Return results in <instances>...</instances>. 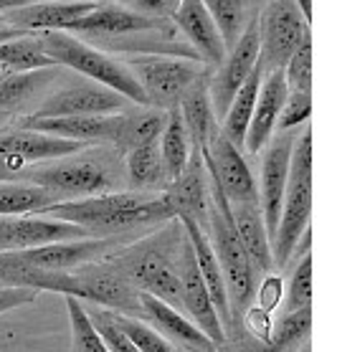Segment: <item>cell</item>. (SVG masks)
Returning a JSON list of instances; mask_svg holds the SVG:
<instances>
[{
    "label": "cell",
    "instance_id": "obj_1",
    "mask_svg": "<svg viewBox=\"0 0 337 352\" xmlns=\"http://www.w3.org/2000/svg\"><path fill=\"white\" fill-rule=\"evenodd\" d=\"M36 216H48L56 221H66L84 228L91 239H107L114 233H127L140 226H157L168 223L170 210L165 200L147 195V192H102V195H89V198L61 200L48 206Z\"/></svg>",
    "mask_w": 337,
    "mask_h": 352
},
{
    "label": "cell",
    "instance_id": "obj_2",
    "mask_svg": "<svg viewBox=\"0 0 337 352\" xmlns=\"http://www.w3.org/2000/svg\"><path fill=\"white\" fill-rule=\"evenodd\" d=\"M185 233L177 218L157 233H150L132 246L122 248L112 266L142 294L157 296L160 302L180 309V248Z\"/></svg>",
    "mask_w": 337,
    "mask_h": 352
},
{
    "label": "cell",
    "instance_id": "obj_3",
    "mask_svg": "<svg viewBox=\"0 0 337 352\" xmlns=\"http://www.w3.org/2000/svg\"><path fill=\"white\" fill-rule=\"evenodd\" d=\"M312 216V129H299L292 157H289V177L281 198V213L276 233L272 241V256L276 269H287L299 239L309 228Z\"/></svg>",
    "mask_w": 337,
    "mask_h": 352
},
{
    "label": "cell",
    "instance_id": "obj_4",
    "mask_svg": "<svg viewBox=\"0 0 337 352\" xmlns=\"http://www.w3.org/2000/svg\"><path fill=\"white\" fill-rule=\"evenodd\" d=\"M208 239L224 274L228 307L233 312H246L257 296V269L249 261L233 228L231 203L224 198L216 180L208 175Z\"/></svg>",
    "mask_w": 337,
    "mask_h": 352
},
{
    "label": "cell",
    "instance_id": "obj_5",
    "mask_svg": "<svg viewBox=\"0 0 337 352\" xmlns=\"http://www.w3.org/2000/svg\"><path fill=\"white\" fill-rule=\"evenodd\" d=\"M39 38L43 43V51L54 58L56 66L79 74L84 79L94 81V84L112 89V91L124 96L129 104L147 107V96L140 89L132 72L124 66V61L89 46V43H84L81 38L66 31H43L39 33Z\"/></svg>",
    "mask_w": 337,
    "mask_h": 352
},
{
    "label": "cell",
    "instance_id": "obj_6",
    "mask_svg": "<svg viewBox=\"0 0 337 352\" xmlns=\"http://www.w3.org/2000/svg\"><path fill=\"white\" fill-rule=\"evenodd\" d=\"M124 66L147 96V107L160 112L175 109L185 89L206 74L198 61L165 54H135L124 61Z\"/></svg>",
    "mask_w": 337,
    "mask_h": 352
},
{
    "label": "cell",
    "instance_id": "obj_7",
    "mask_svg": "<svg viewBox=\"0 0 337 352\" xmlns=\"http://www.w3.org/2000/svg\"><path fill=\"white\" fill-rule=\"evenodd\" d=\"M309 25L312 23H307L294 0H266V6L257 16L261 72L284 69L289 56L309 33Z\"/></svg>",
    "mask_w": 337,
    "mask_h": 352
},
{
    "label": "cell",
    "instance_id": "obj_8",
    "mask_svg": "<svg viewBox=\"0 0 337 352\" xmlns=\"http://www.w3.org/2000/svg\"><path fill=\"white\" fill-rule=\"evenodd\" d=\"M72 157L48 160V165H43L41 170L28 173V183L46 188L58 200H76L112 192V175H109V170L102 162L72 160Z\"/></svg>",
    "mask_w": 337,
    "mask_h": 352
},
{
    "label": "cell",
    "instance_id": "obj_9",
    "mask_svg": "<svg viewBox=\"0 0 337 352\" xmlns=\"http://www.w3.org/2000/svg\"><path fill=\"white\" fill-rule=\"evenodd\" d=\"M203 160V168L208 173L216 185L221 188L224 198L231 206L239 203H259V190H257V177L251 173L249 162L243 157L236 144H231L221 135V129L213 132L206 147L198 150Z\"/></svg>",
    "mask_w": 337,
    "mask_h": 352
},
{
    "label": "cell",
    "instance_id": "obj_10",
    "mask_svg": "<svg viewBox=\"0 0 337 352\" xmlns=\"http://www.w3.org/2000/svg\"><path fill=\"white\" fill-rule=\"evenodd\" d=\"M127 107L129 102L122 94L84 79L51 91L28 117L54 120V117H87V114H122Z\"/></svg>",
    "mask_w": 337,
    "mask_h": 352
},
{
    "label": "cell",
    "instance_id": "obj_11",
    "mask_svg": "<svg viewBox=\"0 0 337 352\" xmlns=\"http://www.w3.org/2000/svg\"><path fill=\"white\" fill-rule=\"evenodd\" d=\"M122 241L114 236L107 239H72L56 241V243H43L25 251H10L23 266L39 269V272H72L84 264H94L107 258L112 251L120 248Z\"/></svg>",
    "mask_w": 337,
    "mask_h": 352
},
{
    "label": "cell",
    "instance_id": "obj_12",
    "mask_svg": "<svg viewBox=\"0 0 337 352\" xmlns=\"http://www.w3.org/2000/svg\"><path fill=\"white\" fill-rule=\"evenodd\" d=\"M299 129H289V132H274L272 140L264 144V162H261V185H259V208L264 218L269 241H274L276 223H279L281 213V198H284V188H287L289 177V157H292V147L297 140Z\"/></svg>",
    "mask_w": 337,
    "mask_h": 352
},
{
    "label": "cell",
    "instance_id": "obj_13",
    "mask_svg": "<svg viewBox=\"0 0 337 352\" xmlns=\"http://www.w3.org/2000/svg\"><path fill=\"white\" fill-rule=\"evenodd\" d=\"M259 66V28L257 18L246 25V31L236 41L231 51H226V58L218 66V74L213 81H208L210 107L216 122L224 120L226 109L231 104L233 94L241 89V84L249 79V74Z\"/></svg>",
    "mask_w": 337,
    "mask_h": 352
},
{
    "label": "cell",
    "instance_id": "obj_14",
    "mask_svg": "<svg viewBox=\"0 0 337 352\" xmlns=\"http://www.w3.org/2000/svg\"><path fill=\"white\" fill-rule=\"evenodd\" d=\"M165 21L140 16L135 10L124 8L122 3H96L94 10L87 16L76 18L64 31L72 36H89V38H105V41H122L132 38L137 33H162Z\"/></svg>",
    "mask_w": 337,
    "mask_h": 352
},
{
    "label": "cell",
    "instance_id": "obj_15",
    "mask_svg": "<svg viewBox=\"0 0 337 352\" xmlns=\"http://www.w3.org/2000/svg\"><path fill=\"white\" fill-rule=\"evenodd\" d=\"M177 274H180V312L201 329L216 347H221L226 342V329L221 324V320H218L213 299H210L208 289H206V281L201 279V272L195 266L188 239L183 241V248H180V269H177Z\"/></svg>",
    "mask_w": 337,
    "mask_h": 352
},
{
    "label": "cell",
    "instance_id": "obj_16",
    "mask_svg": "<svg viewBox=\"0 0 337 352\" xmlns=\"http://www.w3.org/2000/svg\"><path fill=\"white\" fill-rule=\"evenodd\" d=\"M89 239L84 228L48 216H3L0 218V254L25 251L56 241Z\"/></svg>",
    "mask_w": 337,
    "mask_h": 352
},
{
    "label": "cell",
    "instance_id": "obj_17",
    "mask_svg": "<svg viewBox=\"0 0 337 352\" xmlns=\"http://www.w3.org/2000/svg\"><path fill=\"white\" fill-rule=\"evenodd\" d=\"M122 114H87V117H54V120H25L18 122V127L33 129V132H43L51 137H61V140H72V142H114L120 140Z\"/></svg>",
    "mask_w": 337,
    "mask_h": 352
},
{
    "label": "cell",
    "instance_id": "obj_18",
    "mask_svg": "<svg viewBox=\"0 0 337 352\" xmlns=\"http://www.w3.org/2000/svg\"><path fill=\"white\" fill-rule=\"evenodd\" d=\"M289 89L284 81V72L274 69V72H264L261 76V87H259L257 104H254V114H251L249 129L243 137V150L251 155H257L264 150V144L272 140L276 132V120L284 107Z\"/></svg>",
    "mask_w": 337,
    "mask_h": 352
},
{
    "label": "cell",
    "instance_id": "obj_19",
    "mask_svg": "<svg viewBox=\"0 0 337 352\" xmlns=\"http://www.w3.org/2000/svg\"><path fill=\"white\" fill-rule=\"evenodd\" d=\"M170 21L185 36L188 46L195 51V56L208 66H216V69L221 66V61L226 58V48L213 18L208 16V10L203 6V0H180L175 16Z\"/></svg>",
    "mask_w": 337,
    "mask_h": 352
},
{
    "label": "cell",
    "instance_id": "obj_20",
    "mask_svg": "<svg viewBox=\"0 0 337 352\" xmlns=\"http://www.w3.org/2000/svg\"><path fill=\"white\" fill-rule=\"evenodd\" d=\"M137 312L150 322V327L157 329V332H160L165 340H170L173 344L183 342L198 352H218L216 344L210 342L208 337L203 335L201 329L195 327L180 309L160 302L157 296L137 292Z\"/></svg>",
    "mask_w": 337,
    "mask_h": 352
},
{
    "label": "cell",
    "instance_id": "obj_21",
    "mask_svg": "<svg viewBox=\"0 0 337 352\" xmlns=\"http://www.w3.org/2000/svg\"><path fill=\"white\" fill-rule=\"evenodd\" d=\"M177 223L183 226L185 239H188V243H191V248H193L195 266H198V272H201V279L206 281V289H208L210 299H213L218 320H221V324H224V329H226V324L231 322V307H228V294H226L221 264H218L216 251H213V246H210L208 233L203 231L201 226L188 216H180L177 218Z\"/></svg>",
    "mask_w": 337,
    "mask_h": 352
},
{
    "label": "cell",
    "instance_id": "obj_22",
    "mask_svg": "<svg viewBox=\"0 0 337 352\" xmlns=\"http://www.w3.org/2000/svg\"><path fill=\"white\" fill-rule=\"evenodd\" d=\"M96 8V0H58V3H28L6 16L8 25L28 33L64 31L76 18Z\"/></svg>",
    "mask_w": 337,
    "mask_h": 352
},
{
    "label": "cell",
    "instance_id": "obj_23",
    "mask_svg": "<svg viewBox=\"0 0 337 352\" xmlns=\"http://www.w3.org/2000/svg\"><path fill=\"white\" fill-rule=\"evenodd\" d=\"M58 79H61V66L6 76L0 81V127L18 117L28 104H33V99H39L41 104L48 96V87H54V81Z\"/></svg>",
    "mask_w": 337,
    "mask_h": 352
},
{
    "label": "cell",
    "instance_id": "obj_24",
    "mask_svg": "<svg viewBox=\"0 0 337 352\" xmlns=\"http://www.w3.org/2000/svg\"><path fill=\"white\" fill-rule=\"evenodd\" d=\"M177 112L185 124V132L191 137L193 147H206L213 132L218 129V122L213 117V107H210L208 94V74H203L185 89L180 102H177Z\"/></svg>",
    "mask_w": 337,
    "mask_h": 352
},
{
    "label": "cell",
    "instance_id": "obj_25",
    "mask_svg": "<svg viewBox=\"0 0 337 352\" xmlns=\"http://www.w3.org/2000/svg\"><path fill=\"white\" fill-rule=\"evenodd\" d=\"M231 213H233L236 236H239L241 246L246 251L249 261L254 264V269L257 272H272L274 269L272 241H269V233H266L259 203H239V206H231Z\"/></svg>",
    "mask_w": 337,
    "mask_h": 352
},
{
    "label": "cell",
    "instance_id": "obj_26",
    "mask_svg": "<svg viewBox=\"0 0 337 352\" xmlns=\"http://www.w3.org/2000/svg\"><path fill=\"white\" fill-rule=\"evenodd\" d=\"M261 76H264V72H261V66H257V69L249 74V79L243 81L239 91L233 94L231 104H228V109H226V114H224V120L218 122L221 135L231 144H236L241 153H243V137H246V129H249L254 104H257Z\"/></svg>",
    "mask_w": 337,
    "mask_h": 352
},
{
    "label": "cell",
    "instance_id": "obj_27",
    "mask_svg": "<svg viewBox=\"0 0 337 352\" xmlns=\"http://www.w3.org/2000/svg\"><path fill=\"white\" fill-rule=\"evenodd\" d=\"M157 150H160L162 177L168 183H175L177 177L185 173L193 155V142L188 132H185V124L180 120L177 107L170 109L168 117H165V127H162V135L157 140Z\"/></svg>",
    "mask_w": 337,
    "mask_h": 352
},
{
    "label": "cell",
    "instance_id": "obj_28",
    "mask_svg": "<svg viewBox=\"0 0 337 352\" xmlns=\"http://www.w3.org/2000/svg\"><path fill=\"white\" fill-rule=\"evenodd\" d=\"M203 6L213 18L224 48L231 51L236 41L243 36L246 25L259 16V8H254V0H203Z\"/></svg>",
    "mask_w": 337,
    "mask_h": 352
},
{
    "label": "cell",
    "instance_id": "obj_29",
    "mask_svg": "<svg viewBox=\"0 0 337 352\" xmlns=\"http://www.w3.org/2000/svg\"><path fill=\"white\" fill-rule=\"evenodd\" d=\"M0 66L10 74H28L41 69H56L54 58L43 51L39 33H25L0 43Z\"/></svg>",
    "mask_w": 337,
    "mask_h": 352
},
{
    "label": "cell",
    "instance_id": "obj_30",
    "mask_svg": "<svg viewBox=\"0 0 337 352\" xmlns=\"http://www.w3.org/2000/svg\"><path fill=\"white\" fill-rule=\"evenodd\" d=\"M61 203L46 188H39L33 183H18V180H6L0 183V218L3 216H36L48 206Z\"/></svg>",
    "mask_w": 337,
    "mask_h": 352
},
{
    "label": "cell",
    "instance_id": "obj_31",
    "mask_svg": "<svg viewBox=\"0 0 337 352\" xmlns=\"http://www.w3.org/2000/svg\"><path fill=\"white\" fill-rule=\"evenodd\" d=\"M165 117H168V112L150 109V107H144V112L124 114L117 147H122L127 153V150L140 147V144L157 142L162 135V127H165Z\"/></svg>",
    "mask_w": 337,
    "mask_h": 352
},
{
    "label": "cell",
    "instance_id": "obj_32",
    "mask_svg": "<svg viewBox=\"0 0 337 352\" xmlns=\"http://www.w3.org/2000/svg\"><path fill=\"white\" fill-rule=\"evenodd\" d=\"M127 177L129 185L137 188L140 192H144L147 188L162 183V165H160V150H157V142H147L140 144V147H132L127 150Z\"/></svg>",
    "mask_w": 337,
    "mask_h": 352
},
{
    "label": "cell",
    "instance_id": "obj_33",
    "mask_svg": "<svg viewBox=\"0 0 337 352\" xmlns=\"http://www.w3.org/2000/svg\"><path fill=\"white\" fill-rule=\"evenodd\" d=\"M309 329H312V307L297 309V312H284L266 340V352L294 350L309 337Z\"/></svg>",
    "mask_w": 337,
    "mask_h": 352
},
{
    "label": "cell",
    "instance_id": "obj_34",
    "mask_svg": "<svg viewBox=\"0 0 337 352\" xmlns=\"http://www.w3.org/2000/svg\"><path fill=\"white\" fill-rule=\"evenodd\" d=\"M312 251H305L289 274L287 289H284V312H297L312 307Z\"/></svg>",
    "mask_w": 337,
    "mask_h": 352
},
{
    "label": "cell",
    "instance_id": "obj_35",
    "mask_svg": "<svg viewBox=\"0 0 337 352\" xmlns=\"http://www.w3.org/2000/svg\"><path fill=\"white\" fill-rule=\"evenodd\" d=\"M66 312H69V324H72V347H69V352H109L79 299L66 296Z\"/></svg>",
    "mask_w": 337,
    "mask_h": 352
},
{
    "label": "cell",
    "instance_id": "obj_36",
    "mask_svg": "<svg viewBox=\"0 0 337 352\" xmlns=\"http://www.w3.org/2000/svg\"><path fill=\"white\" fill-rule=\"evenodd\" d=\"M114 320L122 327V332L132 340L140 352H177L175 344L165 340V337L157 332L155 327H150L147 322H142L140 317H132V314H122L114 312Z\"/></svg>",
    "mask_w": 337,
    "mask_h": 352
},
{
    "label": "cell",
    "instance_id": "obj_37",
    "mask_svg": "<svg viewBox=\"0 0 337 352\" xmlns=\"http://www.w3.org/2000/svg\"><path fill=\"white\" fill-rule=\"evenodd\" d=\"M284 72V81H287L289 91H299V94H312V31L307 33L305 41L299 43V48L289 56Z\"/></svg>",
    "mask_w": 337,
    "mask_h": 352
},
{
    "label": "cell",
    "instance_id": "obj_38",
    "mask_svg": "<svg viewBox=\"0 0 337 352\" xmlns=\"http://www.w3.org/2000/svg\"><path fill=\"white\" fill-rule=\"evenodd\" d=\"M87 314H89V320H91V324H94V329L99 332L102 342L107 344V350L109 352H140L135 344H132V340L122 332V327L117 324V320H114L112 309L94 307L91 312L87 309Z\"/></svg>",
    "mask_w": 337,
    "mask_h": 352
},
{
    "label": "cell",
    "instance_id": "obj_39",
    "mask_svg": "<svg viewBox=\"0 0 337 352\" xmlns=\"http://www.w3.org/2000/svg\"><path fill=\"white\" fill-rule=\"evenodd\" d=\"M309 114H312V94L289 91L279 112V120H276V132H289V129L305 127Z\"/></svg>",
    "mask_w": 337,
    "mask_h": 352
},
{
    "label": "cell",
    "instance_id": "obj_40",
    "mask_svg": "<svg viewBox=\"0 0 337 352\" xmlns=\"http://www.w3.org/2000/svg\"><path fill=\"white\" fill-rule=\"evenodd\" d=\"M122 6L140 13V16L155 18V21H165V18L175 16L180 0H124Z\"/></svg>",
    "mask_w": 337,
    "mask_h": 352
},
{
    "label": "cell",
    "instance_id": "obj_41",
    "mask_svg": "<svg viewBox=\"0 0 337 352\" xmlns=\"http://www.w3.org/2000/svg\"><path fill=\"white\" fill-rule=\"evenodd\" d=\"M41 292L28 287H0V314L10 312V309H18L23 305H31L39 299Z\"/></svg>",
    "mask_w": 337,
    "mask_h": 352
},
{
    "label": "cell",
    "instance_id": "obj_42",
    "mask_svg": "<svg viewBox=\"0 0 337 352\" xmlns=\"http://www.w3.org/2000/svg\"><path fill=\"white\" fill-rule=\"evenodd\" d=\"M28 6V0H0V16H8L13 10Z\"/></svg>",
    "mask_w": 337,
    "mask_h": 352
},
{
    "label": "cell",
    "instance_id": "obj_43",
    "mask_svg": "<svg viewBox=\"0 0 337 352\" xmlns=\"http://www.w3.org/2000/svg\"><path fill=\"white\" fill-rule=\"evenodd\" d=\"M0 28H10L8 21H6V16H0Z\"/></svg>",
    "mask_w": 337,
    "mask_h": 352
},
{
    "label": "cell",
    "instance_id": "obj_44",
    "mask_svg": "<svg viewBox=\"0 0 337 352\" xmlns=\"http://www.w3.org/2000/svg\"><path fill=\"white\" fill-rule=\"evenodd\" d=\"M28 3H58V0H28Z\"/></svg>",
    "mask_w": 337,
    "mask_h": 352
},
{
    "label": "cell",
    "instance_id": "obj_45",
    "mask_svg": "<svg viewBox=\"0 0 337 352\" xmlns=\"http://www.w3.org/2000/svg\"><path fill=\"white\" fill-rule=\"evenodd\" d=\"M299 352H312V350H309V344H305V347H302Z\"/></svg>",
    "mask_w": 337,
    "mask_h": 352
}]
</instances>
